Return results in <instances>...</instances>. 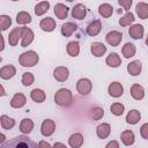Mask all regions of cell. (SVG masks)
<instances>
[{"instance_id": "40", "label": "cell", "mask_w": 148, "mask_h": 148, "mask_svg": "<svg viewBox=\"0 0 148 148\" xmlns=\"http://www.w3.org/2000/svg\"><path fill=\"white\" fill-rule=\"evenodd\" d=\"M34 80H35V77H34V74L32 73H30V72L23 73V76H22V83H23V86H25V87L31 86L34 83Z\"/></svg>"}, {"instance_id": "32", "label": "cell", "mask_w": 148, "mask_h": 148, "mask_svg": "<svg viewBox=\"0 0 148 148\" xmlns=\"http://www.w3.org/2000/svg\"><path fill=\"white\" fill-rule=\"evenodd\" d=\"M112 12H113V7L110 3H102L98 7V13L103 17H110L112 15Z\"/></svg>"}, {"instance_id": "20", "label": "cell", "mask_w": 148, "mask_h": 148, "mask_svg": "<svg viewBox=\"0 0 148 148\" xmlns=\"http://www.w3.org/2000/svg\"><path fill=\"white\" fill-rule=\"evenodd\" d=\"M68 143L72 148H80L83 143V136L81 133H74L69 136L68 139Z\"/></svg>"}, {"instance_id": "34", "label": "cell", "mask_w": 148, "mask_h": 148, "mask_svg": "<svg viewBox=\"0 0 148 148\" xmlns=\"http://www.w3.org/2000/svg\"><path fill=\"white\" fill-rule=\"evenodd\" d=\"M49 8H50V2L49 1H42V2H39V3L36 5V7H35V14L37 16H40V15L45 14L49 10Z\"/></svg>"}, {"instance_id": "25", "label": "cell", "mask_w": 148, "mask_h": 148, "mask_svg": "<svg viewBox=\"0 0 148 148\" xmlns=\"http://www.w3.org/2000/svg\"><path fill=\"white\" fill-rule=\"evenodd\" d=\"M54 14L60 20H64L67 17V14H68V8L67 6H65L64 3H57L54 6Z\"/></svg>"}, {"instance_id": "43", "label": "cell", "mask_w": 148, "mask_h": 148, "mask_svg": "<svg viewBox=\"0 0 148 148\" xmlns=\"http://www.w3.org/2000/svg\"><path fill=\"white\" fill-rule=\"evenodd\" d=\"M105 148H119V143H118L116 140H111L110 142L106 143Z\"/></svg>"}, {"instance_id": "28", "label": "cell", "mask_w": 148, "mask_h": 148, "mask_svg": "<svg viewBox=\"0 0 148 148\" xmlns=\"http://www.w3.org/2000/svg\"><path fill=\"white\" fill-rule=\"evenodd\" d=\"M135 10H136V14L142 20H146L148 17V3L146 2H139L135 7Z\"/></svg>"}, {"instance_id": "11", "label": "cell", "mask_w": 148, "mask_h": 148, "mask_svg": "<svg viewBox=\"0 0 148 148\" xmlns=\"http://www.w3.org/2000/svg\"><path fill=\"white\" fill-rule=\"evenodd\" d=\"M34 39V32L31 29L27 28V27H22V42H21V45L23 47L28 46Z\"/></svg>"}, {"instance_id": "2", "label": "cell", "mask_w": 148, "mask_h": 148, "mask_svg": "<svg viewBox=\"0 0 148 148\" xmlns=\"http://www.w3.org/2000/svg\"><path fill=\"white\" fill-rule=\"evenodd\" d=\"M54 101L60 106H69L73 101V95L69 89L61 88L54 95Z\"/></svg>"}, {"instance_id": "19", "label": "cell", "mask_w": 148, "mask_h": 148, "mask_svg": "<svg viewBox=\"0 0 148 148\" xmlns=\"http://www.w3.org/2000/svg\"><path fill=\"white\" fill-rule=\"evenodd\" d=\"M131 96H132L134 99H136V101L142 99V98L145 97V90H143L142 86H140V84H138V83L133 84V86L131 87Z\"/></svg>"}, {"instance_id": "16", "label": "cell", "mask_w": 148, "mask_h": 148, "mask_svg": "<svg viewBox=\"0 0 148 148\" xmlns=\"http://www.w3.org/2000/svg\"><path fill=\"white\" fill-rule=\"evenodd\" d=\"M90 51H91L92 56H95V57H102L106 52V46L103 43L94 42L91 44V46H90Z\"/></svg>"}, {"instance_id": "36", "label": "cell", "mask_w": 148, "mask_h": 148, "mask_svg": "<svg viewBox=\"0 0 148 148\" xmlns=\"http://www.w3.org/2000/svg\"><path fill=\"white\" fill-rule=\"evenodd\" d=\"M133 22H134V15L131 12H127L121 18H119V24L121 27H127Z\"/></svg>"}, {"instance_id": "42", "label": "cell", "mask_w": 148, "mask_h": 148, "mask_svg": "<svg viewBox=\"0 0 148 148\" xmlns=\"http://www.w3.org/2000/svg\"><path fill=\"white\" fill-rule=\"evenodd\" d=\"M118 3H119V6H123L125 10H128L132 5V0H119Z\"/></svg>"}, {"instance_id": "39", "label": "cell", "mask_w": 148, "mask_h": 148, "mask_svg": "<svg viewBox=\"0 0 148 148\" xmlns=\"http://www.w3.org/2000/svg\"><path fill=\"white\" fill-rule=\"evenodd\" d=\"M110 110L111 112L114 114V116H121L124 113V110H125V106L120 103H113L111 106H110Z\"/></svg>"}, {"instance_id": "38", "label": "cell", "mask_w": 148, "mask_h": 148, "mask_svg": "<svg viewBox=\"0 0 148 148\" xmlns=\"http://www.w3.org/2000/svg\"><path fill=\"white\" fill-rule=\"evenodd\" d=\"M90 116L94 120H99L103 116H104V110L103 108H99V106H95L90 110Z\"/></svg>"}, {"instance_id": "44", "label": "cell", "mask_w": 148, "mask_h": 148, "mask_svg": "<svg viewBox=\"0 0 148 148\" xmlns=\"http://www.w3.org/2000/svg\"><path fill=\"white\" fill-rule=\"evenodd\" d=\"M38 147H39V148H52V147H51V145H50L49 142L44 141V140L39 141V143H38Z\"/></svg>"}, {"instance_id": "17", "label": "cell", "mask_w": 148, "mask_h": 148, "mask_svg": "<svg viewBox=\"0 0 148 148\" xmlns=\"http://www.w3.org/2000/svg\"><path fill=\"white\" fill-rule=\"evenodd\" d=\"M128 34L134 39H141L143 37V27L141 24H134V25L130 27Z\"/></svg>"}, {"instance_id": "31", "label": "cell", "mask_w": 148, "mask_h": 148, "mask_svg": "<svg viewBox=\"0 0 148 148\" xmlns=\"http://www.w3.org/2000/svg\"><path fill=\"white\" fill-rule=\"evenodd\" d=\"M135 51H136L135 45L132 44V43H126V44L123 46V50H121L123 56H124L125 58H127V59L131 58V57H133V56L135 54Z\"/></svg>"}, {"instance_id": "9", "label": "cell", "mask_w": 148, "mask_h": 148, "mask_svg": "<svg viewBox=\"0 0 148 148\" xmlns=\"http://www.w3.org/2000/svg\"><path fill=\"white\" fill-rule=\"evenodd\" d=\"M22 38V28H14L8 36V42L10 46H16L18 43V39Z\"/></svg>"}, {"instance_id": "12", "label": "cell", "mask_w": 148, "mask_h": 148, "mask_svg": "<svg viewBox=\"0 0 148 148\" xmlns=\"http://www.w3.org/2000/svg\"><path fill=\"white\" fill-rule=\"evenodd\" d=\"M16 74V68L13 65H6L0 69V76L3 80H9Z\"/></svg>"}, {"instance_id": "33", "label": "cell", "mask_w": 148, "mask_h": 148, "mask_svg": "<svg viewBox=\"0 0 148 148\" xmlns=\"http://www.w3.org/2000/svg\"><path fill=\"white\" fill-rule=\"evenodd\" d=\"M0 124H1V127L3 130H10L12 127H14L15 125V120L13 118H9L8 116L6 114H2L0 117Z\"/></svg>"}, {"instance_id": "6", "label": "cell", "mask_w": 148, "mask_h": 148, "mask_svg": "<svg viewBox=\"0 0 148 148\" xmlns=\"http://www.w3.org/2000/svg\"><path fill=\"white\" fill-rule=\"evenodd\" d=\"M69 76V71L65 66H59L53 71V77L59 82H65Z\"/></svg>"}, {"instance_id": "30", "label": "cell", "mask_w": 148, "mask_h": 148, "mask_svg": "<svg viewBox=\"0 0 148 148\" xmlns=\"http://www.w3.org/2000/svg\"><path fill=\"white\" fill-rule=\"evenodd\" d=\"M30 97H31V99H32L34 102H36V103H42V102L45 101V97H46V96H45V92H44L42 89L36 88V89L31 90Z\"/></svg>"}, {"instance_id": "4", "label": "cell", "mask_w": 148, "mask_h": 148, "mask_svg": "<svg viewBox=\"0 0 148 148\" xmlns=\"http://www.w3.org/2000/svg\"><path fill=\"white\" fill-rule=\"evenodd\" d=\"M91 88H92V83H91V81L89 79H80L77 81V83H76L77 91L83 96L88 95L91 91Z\"/></svg>"}, {"instance_id": "41", "label": "cell", "mask_w": 148, "mask_h": 148, "mask_svg": "<svg viewBox=\"0 0 148 148\" xmlns=\"http://www.w3.org/2000/svg\"><path fill=\"white\" fill-rule=\"evenodd\" d=\"M140 134H141V136H142L143 139L148 140V123H146V124H143V125L141 126V128H140Z\"/></svg>"}, {"instance_id": "5", "label": "cell", "mask_w": 148, "mask_h": 148, "mask_svg": "<svg viewBox=\"0 0 148 148\" xmlns=\"http://www.w3.org/2000/svg\"><path fill=\"white\" fill-rule=\"evenodd\" d=\"M121 39H123V34L119 32V31H116V30L108 32V35L105 36L106 43L111 46H118L120 44Z\"/></svg>"}, {"instance_id": "14", "label": "cell", "mask_w": 148, "mask_h": 148, "mask_svg": "<svg viewBox=\"0 0 148 148\" xmlns=\"http://www.w3.org/2000/svg\"><path fill=\"white\" fill-rule=\"evenodd\" d=\"M39 27H40V29L43 31H46V32L53 31L56 29V21L52 17H45V18H43L40 21Z\"/></svg>"}, {"instance_id": "13", "label": "cell", "mask_w": 148, "mask_h": 148, "mask_svg": "<svg viewBox=\"0 0 148 148\" xmlns=\"http://www.w3.org/2000/svg\"><path fill=\"white\" fill-rule=\"evenodd\" d=\"M25 102H27L25 96H24L23 94H21V92H16V94L13 96L12 101H10V106H12V108H15V109H20V108L24 106Z\"/></svg>"}, {"instance_id": "7", "label": "cell", "mask_w": 148, "mask_h": 148, "mask_svg": "<svg viewBox=\"0 0 148 148\" xmlns=\"http://www.w3.org/2000/svg\"><path fill=\"white\" fill-rule=\"evenodd\" d=\"M56 130V124L53 120L51 119H45L43 123H42V126H40V132L44 136H50L53 134Z\"/></svg>"}, {"instance_id": "18", "label": "cell", "mask_w": 148, "mask_h": 148, "mask_svg": "<svg viewBox=\"0 0 148 148\" xmlns=\"http://www.w3.org/2000/svg\"><path fill=\"white\" fill-rule=\"evenodd\" d=\"M110 132H111V127H110V125L108 123H103V124L98 125L97 130H96L97 136L99 139H106L110 135Z\"/></svg>"}, {"instance_id": "47", "label": "cell", "mask_w": 148, "mask_h": 148, "mask_svg": "<svg viewBox=\"0 0 148 148\" xmlns=\"http://www.w3.org/2000/svg\"><path fill=\"white\" fill-rule=\"evenodd\" d=\"M146 44H147V46H148V35H147V38H146Z\"/></svg>"}, {"instance_id": "26", "label": "cell", "mask_w": 148, "mask_h": 148, "mask_svg": "<svg viewBox=\"0 0 148 148\" xmlns=\"http://www.w3.org/2000/svg\"><path fill=\"white\" fill-rule=\"evenodd\" d=\"M140 119H141V113L135 109L131 110L126 116V121L127 124H131V125H135Z\"/></svg>"}, {"instance_id": "35", "label": "cell", "mask_w": 148, "mask_h": 148, "mask_svg": "<svg viewBox=\"0 0 148 148\" xmlns=\"http://www.w3.org/2000/svg\"><path fill=\"white\" fill-rule=\"evenodd\" d=\"M16 22L18 24H27V23H30L31 22V16L29 13L27 12H20L17 15H16Z\"/></svg>"}, {"instance_id": "46", "label": "cell", "mask_w": 148, "mask_h": 148, "mask_svg": "<svg viewBox=\"0 0 148 148\" xmlns=\"http://www.w3.org/2000/svg\"><path fill=\"white\" fill-rule=\"evenodd\" d=\"M2 143H5V135L3 134H1V145Z\"/></svg>"}, {"instance_id": "8", "label": "cell", "mask_w": 148, "mask_h": 148, "mask_svg": "<svg viewBox=\"0 0 148 148\" xmlns=\"http://www.w3.org/2000/svg\"><path fill=\"white\" fill-rule=\"evenodd\" d=\"M108 91H109V95L111 97H114V98H118L123 95L124 92V87L121 86V83L119 82H112L109 84V88H108Z\"/></svg>"}, {"instance_id": "23", "label": "cell", "mask_w": 148, "mask_h": 148, "mask_svg": "<svg viewBox=\"0 0 148 148\" xmlns=\"http://www.w3.org/2000/svg\"><path fill=\"white\" fill-rule=\"evenodd\" d=\"M141 68H142V66H141V62L139 60H134L127 65V71L132 76L139 75L141 73Z\"/></svg>"}, {"instance_id": "15", "label": "cell", "mask_w": 148, "mask_h": 148, "mask_svg": "<svg viewBox=\"0 0 148 148\" xmlns=\"http://www.w3.org/2000/svg\"><path fill=\"white\" fill-rule=\"evenodd\" d=\"M101 29H102V22L99 20H95V21H92V22H90L88 24V27H87V34L89 36H96V35L99 34Z\"/></svg>"}, {"instance_id": "1", "label": "cell", "mask_w": 148, "mask_h": 148, "mask_svg": "<svg viewBox=\"0 0 148 148\" xmlns=\"http://www.w3.org/2000/svg\"><path fill=\"white\" fill-rule=\"evenodd\" d=\"M1 148H39L31 139L25 135H18L1 145Z\"/></svg>"}, {"instance_id": "24", "label": "cell", "mask_w": 148, "mask_h": 148, "mask_svg": "<svg viewBox=\"0 0 148 148\" xmlns=\"http://www.w3.org/2000/svg\"><path fill=\"white\" fill-rule=\"evenodd\" d=\"M120 139H121V142L125 145V146H131L134 143V140H135V136H134V133L130 130H126L121 133L120 135Z\"/></svg>"}, {"instance_id": "37", "label": "cell", "mask_w": 148, "mask_h": 148, "mask_svg": "<svg viewBox=\"0 0 148 148\" xmlns=\"http://www.w3.org/2000/svg\"><path fill=\"white\" fill-rule=\"evenodd\" d=\"M12 24V18L8 15H0V29L2 31L7 30Z\"/></svg>"}, {"instance_id": "27", "label": "cell", "mask_w": 148, "mask_h": 148, "mask_svg": "<svg viewBox=\"0 0 148 148\" xmlns=\"http://www.w3.org/2000/svg\"><path fill=\"white\" fill-rule=\"evenodd\" d=\"M34 128V121L29 118H24L20 124V131L23 134H29Z\"/></svg>"}, {"instance_id": "3", "label": "cell", "mask_w": 148, "mask_h": 148, "mask_svg": "<svg viewBox=\"0 0 148 148\" xmlns=\"http://www.w3.org/2000/svg\"><path fill=\"white\" fill-rule=\"evenodd\" d=\"M38 60H39V57L35 51H27L22 53L18 58V62L23 67H32L37 65Z\"/></svg>"}, {"instance_id": "45", "label": "cell", "mask_w": 148, "mask_h": 148, "mask_svg": "<svg viewBox=\"0 0 148 148\" xmlns=\"http://www.w3.org/2000/svg\"><path fill=\"white\" fill-rule=\"evenodd\" d=\"M52 148H67V147H66L64 143H61V142H56Z\"/></svg>"}, {"instance_id": "10", "label": "cell", "mask_w": 148, "mask_h": 148, "mask_svg": "<svg viewBox=\"0 0 148 148\" xmlns=\"http://www.w3.org/2000/svg\"><path fill=\"white\" fill-rule=\"evenodd\" d=\"M87 15V9L82 3H77L72 9V16L76 20H83Z\"/></svg>"}, {"instance_id": "22", "label": "cell", "mask_w": 148, "mask_h": 148, "mask_svg": "<svg viewBox=\"0 0 148 148\" xmlns=\"http://www.w3.org/2000/svg\"><path fill=\"white\" fill-rule=\"evenodd\" d=\"M105 62H106L110 67L116 68V67L120 66V64H121V59H120V57H119L116 52H112V53H110V54L106 57Z\"/></svg>"}, {"instance_id": "29", "label": "cell", "mask_w": 148, "mask_h": 148, "mask_svg": "<svg viewBox=\"0 0 148 148\" xmlns=\"http://www.w3.org/2000/svg\"><path fill=\"white\" fill-rule=\"evenodd\" d=\"M66 51L67 53L71 56V57H76L79 56V52H80V45H79V42L76 40H73V42H69L66 46Z\"/></svg>"}, {"instance_id": "21", "label": "cell", "mask_w": 148, "mask_h": 148, "mask_svg": "<svg viewBox=\"0 0 148 148\" xmlns=\"http://www.w3.org/2000/svg\"><path fill=\"white\" fill-rule=\"evenodd\" d=\"M77 29V25L73 22H66L61 25V34L65 37H69L73 32H75Z\"/></svg>"}]
</instances>
